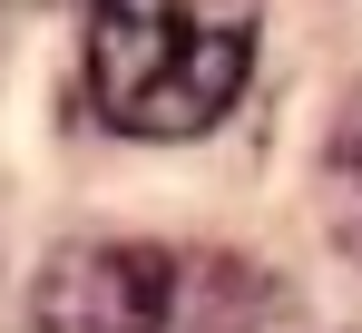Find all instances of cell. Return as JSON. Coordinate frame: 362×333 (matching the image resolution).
I'll use <instances>...</instances> for the list:
<instances>
[{"label": "cell", "mask_w": 362, "mask_h": 333, "mask_svg": "<svg viewBox=\"0 0 362 333\" xmlns=\"http://www.w3.org/2000/svg\"><path fill=\"white\" fill-rule=\"evenodd\" d=\"M264 0H98L88 108L118 137H206L255 79Z\"/></svg>", "instance_id": "obj_1"}, {"label": "cell", "mask_w": 362, "mask_h": 333, "mask_svg": "<svg viewBox=\"0 0 362 333\" xmlns=\"http://www.w3.org/2000/svg\"><path fill=\"white\" fill-rule=\"evenodd\" d=\"M177 304V265L157 245H127V235H88L59 245L40 284H30V324L40 333H157Z\"/></svg>", "instance_id": "obj_2"}, {"label": "cell", "mask_w": 362, "mask_h": 333, "mask_svg": "<svg viewBox=\"0 0 362 333\" xmlns=\"http://www.w3.org/2000/svg\"><path fill=\"white\" fill-rule=\"evenodd\" d=\"M343 176H353V186H362V89H353V98H343Z\"/></svg>", "instance_id": "obj_3"}, {"label": "cell", "mask_w": 362, "mask_h": 333, "mask_svg": "<svg viewBox=\"0 0 362 333\" xmlns=\"http://www.w3.org/2000/svg\"><path fill=\"white\" fill-rule=\"evenodd\" d=\"M40 10H78V0H40ZM88 10H98V0H88Z\"/></svg>", "instance_id": "obj_4"}]
</instances>
